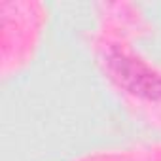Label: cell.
<instances>
[{
	"mask_svg": "<svg viewBox=\"0 0 161 161\" xmlns=\"http://www.w3.org/2000/svg\"><path fill=\"white\" fill-rule=\"evenodd\" d=\"M106 66L112 78L129 93L150 101L161 99V76L152 72L138 59L119 49H112L106 57Z\"/></svg>",
	"mask_w": 161,
	"mask_h": 161,
	"instance_id": "cell-1",
	"label": "cell"
}]
</instances>
